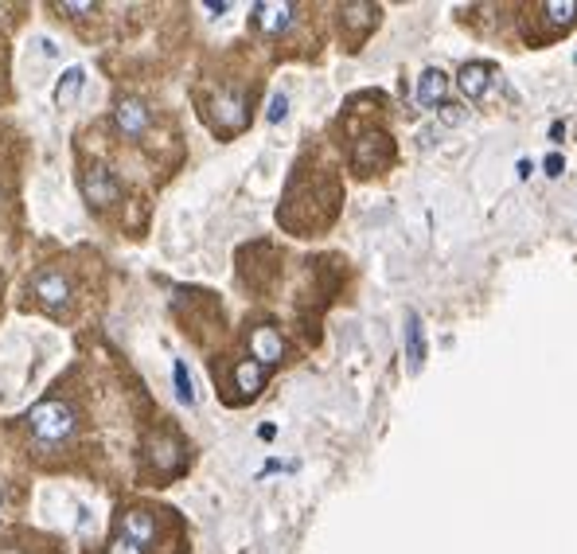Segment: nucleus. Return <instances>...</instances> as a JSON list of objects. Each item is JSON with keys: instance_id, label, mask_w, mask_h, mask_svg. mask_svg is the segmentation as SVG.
<instances>
[{"instance_id": "obj_4", "label": "nucleus", "mask_w": 577, "mask_h": 554, "mask_svg": "<svg viewBox=\"0 0 577 554\" xmlns=\"http://www.w3.org/2000/svg\"><path fill=\"white\" fill-rule=\"evenodd\" d=\"M254 16H250V24H254V32L257 36H266V39H281V36H288L293 32V24H297V5H288V0H266V5H254L250 8Z\"/></svg>"}, {"instance_id": "obj_1", "label": "nucleus", "mask_w": 577, "mask_h": 554, "mask_svg": "<svg viewBox=\"0 0 577 554\" xmlns=\"http://www.w3.org/2000/svg\"><path fill=\"white\" fill-rule=\"evenodd\" d=\"M24 426L32 433L36 445H63L75 437L79 414H75V406L63 402V399H43L24 414Z\"/></svg>"}, {"instance_id": "obj_9", "label": "nucleus", "mask_w": 577, "mask_h": 554, "mask_svg": "<svg viewBox=\"0 0 577 554\" xmlns=\"http://www.w3.org/2000/svg\"><path fill=\"white\" fill-rule=\"evenodd\" d=\"M340 24L348 27L351 43L359 48V43L367 39V32L379 27V5H340Z\"/></svg>"}, {"instance_id": "obj_12", "label": "nucleus", "mask_w": 577, "mask_h": 554, "mask_svg": "<svg viewBox=\"0 0 577 554\" xmlns=\"http://www.w3.org/2000/svg\"><path fill=\"white\" fill-rule=\"evenodd\" d=\"M266 378H269V368H262V363H254V359H242L238 368H235V390H238V399H242V402L254 399L257 390L266 387Z\"/></svg>"}, {"instance_id": "obj_7", "label": "nucleus", "mask_w": 577, "mask_h": 554, "mask_svg": "<svg viewBox=\"0 0 577 554\" xmlns=\"http://www.w3.org/2000/svg\"><path fill=\"white\" fill-rule=\"evenodd\" d=\"M113 122H118V133L125 141H141L144 133H149V125H152V113H149V106H144L141 98H121L118 110H113Z\"/></svg>"}, {"instance_id": "obj_20", "label": "nucleus", "mask_w": 577, "mask_h": 554, "mask_svg": "<svg viewBox=\"0 0 577 554\" xmlns=\"http://www.w3.org/2000/svg\"><path fill=\"white\" fill-rule=\"evenodd\" d=\"M468 113H465V106H456V101H441V122L445 125H460Z\"/></svg>"}, {"instance_id": "obj_23", "label": "nucleus", "mask_w": 577, "mask_h": 554, "mask_svg": "<svg viewBox=\"0 0 577 554\" xmlns=\"http://www.w3.org/2000/svg\"><path fill=\"white\" fill-rule=\"evenodd\" d=\"M530 168H535L530 160H519V180H530Z\"/></svg>"}, {"instance_id": "obj_11", "label": "nucleus", "mask_w": 577, "mask_h": 554, "mask_svg": "<svg viewBox=\"0 0 577 554\" xmlns=\"http://www.w3.org/2000/svg\"><path fill=\"white\" fill-rule=\"evenodd\" d=\"M492 75H496V70L488 67V63H465V67H460V75H456V86L472 101H480L488 91H492Z\"/></svg>"}, {"instance_id": "obj_15", "label": "nucleus", "mask_w": 577, "mask_h": 554, "mask_svg": "<svg viewBox=\"0 0 577 554\" xmlns=\"http://www.w3.org/2000/svg\"><path fill=\"white\" fill-rule=\"evenodd\" d=\"M539 12H542V20H551V32H566L577 20V0H546Z\"/></svg>"}, {"instance_id": "obj_13", "label": "nucleus", "mask_w": 577, "mask_h": 554, "mask_svg": "<svg viewBox=\"0 0 577 554\" xmlns=\"http://www.w3.org/2000/svg\"><path fill=\"white\" fill-rule=\"evenodd\" d=\"M445 94H449V75L437 67L422 70V79H417V101H422V106H441Z\"/></svg>"}, {"instance_id": "obj_24", "label": "nucleus", "mask_w": 577, "mask_h": 554, "mask_svg": "<svg viewBox=\"0 0 577 554\" xmlns=\"http://www.w3.org/2000/svg\"><path fill=\"white\" fill-rule=\"evenodd\" d=\"M0 554H20V550H0Z\"/></svg>"}, {"instance_id": "obj_2", "label": "nucleus", "mask_w": 577, "mask_h": 554, "mask_svg": "<svg viewBox=\"0 0 577 554\" xmlns=\"http://www.w3.org/2000/svg\"><path fill=\"white\" fill-rule=\"evenodd\" d=\"M207 122H211L215 133H223V137L247 129V122H250V94L247 91H219L211 98Z\"/></svg>"}, {"instance_id": "obj_6", "label": "nucleus", "mask_w": 577, "mask_h": 554, "mask_svg": "<svg viewBox=\"0 0 577 554\" xmlns=\"http://www.w3.org/2000/svg\"><path fill=\"white\" fill-rule=\"evenodd\" d=\"M82 196L90 208H113V203L125 196V187L106 165H90L82 172Z\"/></svg>"}, {"instance_id": "obj_3", "label": "nucleus", "mask_w": 577, "mask_h": 554, "mask_svg": "<svg viewBox=\"0 0 577 554\" xmlns=\"http://www.w3.org/2000/svg\"><path fill=\"white\" fill-rule=\"evenodd\" d=\"M27 289H32V297H36L39 309H47L51 316H67L70 313L75 289H70V277L63 270H39Z\"/></svg>"}, {"instance_id": "obj_21", "label": "nucleus", "mask_w": 577, "mask_h": 554, "mask_svg": "<svg viewBox=\"0 0 577 554\" xmlns=\"http://www.w3.org/2000/svg\"><path fill=\"white\" fill-rule=\"evenodd\" d=\"M561 168H566V160H561L558 153L546 156V176H561Z\"/></svg>"}, {"instance_id": "obj_14", "label": "nucleus", "mask_w": 577, "mask_h": 554, "mask_svg": "<svg viewBox=\"0 0 577 554\" xmlns=\"http://www.w3.org/2000/svg\"><path fill=\"white\" fill-rule=\"evenodd\" d=\"M406 359H410V371L417 375L425 363V332H422V316L406 313Z\"/></svg>"}, {"instance_id": "obj_17", "label": "nucleus", "mask_w": 577, "mask_h": 554, "mask_svg": "<svg viewBox=\"0 0 577 554\" xmlns=\"http://www.w3.org/2000/svg\"><path fill=\"white\" fill-rule=\"evenodd\" d=\"M172 375H176V399H180L184 406H195L192 375H187V368H184V359H176V363H172Z\"/></svg>"}, {"instance_id": "obj_10", "label": "nucleus", "mask_w": 577, "mask_h": 554, "mask_svg": "<svg viewBox=\"0 0 577 554\" xmlns=\"http://www.w3.org/2000/svg\"><path fill=\"white\" fill-rule=\"evenodd\" d=\"M118 531L129 535V538H137V543L149 550L156 543V516L144 512V507H125V512L118 516Z\"/></svg>"}, {"instance_id": "obj_22", "label": "nucleus", "mask_w": 577, "mask_h": 554, "mask_svg": "<svg viewBox=\"0 0 577 554\" xmlns=\"http://www.w3.org/2000/svg\"><path fill=\"white\" fill-rule=\"evenodd\" d=\"M59 12H70V16H86V12H98L94 5H59Z\"/></svg>"}, {"instance_id": "obj_5", "label": "nucleus", "mask_w": 577, "mask_h": 554, "mask_svg": "<svg viewBox=\"0 0 577 554\" xmlns=\"http://www.w3.org/2000/svg\"><path fill=\"white\" fill-rule=\"evenodd\" d=\"M391 160H394V144H391L386 133L359 137L355 149H351V168L359 172V176H374V172H383Z\"/></svg>"}, {"instance_id": "obj_16", "label": "nucleus", "mask_w": 577, "mask_h": 554, "mask_svg": "<svg viewBox=\"0 0 577 554\" xmlns=\"http://www.w3.org/2000/svg\"><path fill=\"white\" fill-rule=\"evenodd\" d=\"M82 86H86V70L82 67H70L67 75L59 79V86H55V106H70V101L82 94Z\"/></svg>"}, {"instance_id": "obj_18", "label": "nucleus", "mask_w": 577, "mask_h": 554, "mask_svg": "<svg viewBox=\"0 0 577 554\" xmlns=\"http://www.w3.org/2000/svg\"><path fill=\"white\" fill-rule=\"evenodd\" d=\"M106 554H144V547L137 543V538H129V535H121V531H113Z\"/></svg>"}, {"instance_id": "obj_19", "label": "nucleus", "mask_w": 577, "mask_h": 554, "mask_svg": "<svg viewBox=\"0 0 577 554\" xmlns=\"http://www.w3.org/2000/svg\"><path fill=\"white\" fill-rule=\"evenodd\" d=\"M285 113H288V98L278 91V94H273L269 98V110H266V122H273V125H278V122H285Z\"/></svg>"}, {"instance_id": "obj_8", "label": "nucleus", "mask_w": 577, "mask_h": 554, "mask_svg": "<svg viewBox=\"0 0 577 554\" xmlns=\"http://www.w3.org/2000/svg\"><path fill=\"white\" fill-rule=\"evenodd\" d=\"M285 336L273 325H257L250 332V359L254 363H262V368H273V363H281L285 359Z\"/></svg>"}]
</instances>
